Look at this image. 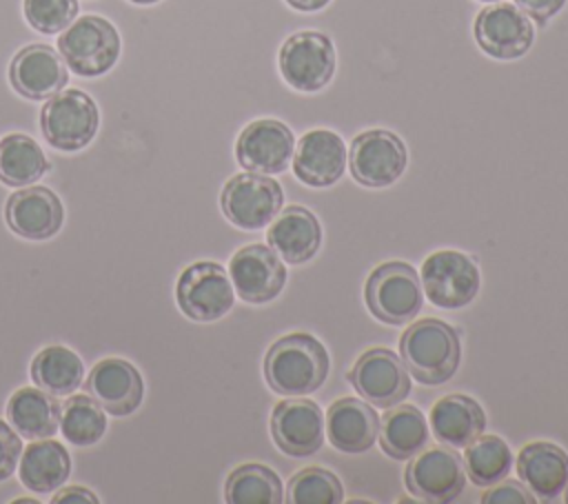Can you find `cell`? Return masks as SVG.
<instances>
[{
  "label": "cell",
  "mask_w": 568,
  "mask_h": 504,
  "mask_svg": "<svg viewBox=\"0 0 568 504\" xmlns=\"http://www.w3.org/2000/svg\"><path fill=\"white\" fill-rule=\"evenodd\" d=\"M331 360L324 344L308 333H291L273 342L264 355L266 384L286 397L315 393L328 377Z\"/></svg>",
  "instance_id": "obj_1"
},
{
  "label": "cell",
  "mask_w": 568,
  "mask_h": 504,
  "mask_svg": "<svg viewBox=\"0 0 568 504\" xmlns=\"http://www.w3.org/2000/svg\"><path fill=\"white\" fill-rule=\"evenodd\" d=\"M399 357L417 382L428 386L448 382L462 360L459 335L442 320H417L399 337Z\"/></svg>",
  "instance_id": "obj_2"
},
{
  "label": "cell",
  "mask_w": 568,
  "mask_h": 504,
  "mask_svg": "<svg viewBox=\"0 0 568 504\" xmlns=\"http://www.w3.org/2000/svg\"><path fill=\"white\" fill-rule=\"evenodd\" d=\"M364 295L373 317L390 326L415 320L424 304V289L417 271L399 260L375 266L366 280Z\"/></svg>",
  "instance_id": "obj_3"
},
{
  "label": "cell",
  "mask_w": 568,
  "mask_h": 504,
  "mask_svg": "<svg viewBox=\"0 0 568 504\" xmlns=\"http://www.w3.org/2000/svg\"><path fill=\"white\" fill-rule=\"evenodd\" d=\"M58 51L64 64L78 75H102L120 56V36L115 27L100 16L73 20L58 38Z\"/></svg>",
  "instance_id": "obj_4"
},
{
  "label": "cell",
  "mask_w": 568,
  "mask_h": 504,
  "mask_svg": "<svg viewBox=\"0 0 568 504\" xmlns=\"http://www.w3.org/2000/svg\"><path fill=\"white\" fill-rule=\"evenodd\" d=\"M40 129L53 149H84L98 131V107L87 93L62 89L47 98L40 111Z\"/></svg>",
  "instance_id": "obj_5"
},
{
  "label": "cell",
  "mask_w": 568,
  "mask_h": 504,
  "mask_svg": "<svg viewBox=\"0 0 568 504\" xmlns=\"http://www.w3.org/2000/svg\"><path fill=\"white\" fill-rule=\"evenodd\" d=\"M284 191L280 182L262 173L233 175L220 195V206L226 220L240 229L255 231L268 226L282 211Z\"/></svg>",
  "instance_id": "obj_6"
},
{
  "label": "cell",
  "mask_w": 568,
  "mask_h": 504,
  "mask_svg": "<svg viewBox=\"0 0 568 504\" xmlns=\"http://www.w3.org/2000/svg\"><path fill=\"white\" fill-rule=\"evenodd\" d=\"M422 289L439 309H462L479 293V269L459 251H435L422 264Z\"/></svg>",
  "instance_id": "obj_7"
},
{
  "label": "cell",
  "mask_w": 568,
  "mask_h": 504,
  "mask_svg": "<svg viewBox=\"0 0 568 504\" xmlns=\"http://www.w3.org/2000/svg\"><path fill=\"white\" fill-rule=\"evenodd\" d=\"M178 306L195 322H213L233 309L235 293L229 273L215 262L186 266L175 286Z\"/></svg>",
  "instance_id": "obj_8"
},
{
  "label": "cell",
  "mask_w": 568,
  "mask_h": 504,
  "mask_svg": "<svg viewBox=\"0 0 568 504\" xmlns=\"http://www.w3.org/2000/svg\"><path fill=\"white\" fill-rule=\"evenodd\" d=\"M280 73L297 91L324 89L335 73V49L320 31H300L286 38L280 49Z\"/></svg>",
  "instance_id": "obj_9"
},
{
  "label": "cell",
  "mask_w": 568,
  "mask_h": 504,
  "mask_svg": "<svg viewBox=\"0 0 568 504\" xmlns=\"http://www.w3.org/2000/svg\"><path fill=\"white\" fill-rule=\"evenodd\" d=\"M348 382L362 400L379 409L399 404L410 391L406 364L395 351L382 346L368 349L357 357L348 371Z\"/></svg>",
  "instance_id": "obj_10"
},
{
  "label": "cell",
  "mask_w": 568,
  "mask_h": 504,
  "mask_svg": "<svg viewBox=\"0 0 568 504\" xmlns=\"http://www.w3.org/2000/svg\"><path fill=\"white\" fill-rule=\"evenodd\" d=\"M404 482L408 493L430 504L453 502L466 484V471L462 455L450 446H433L410 457Z\"/></svg>",
  "instance_id": "obj_11"
},
{
  "label": "cell",
  "mask_w": 568,
  "mask_h": 504,
  "mask_svg": "<svg viewBox=\"0 0 568 504\" xmlns=\"http://www.w3.org/2000/svg\"><path fill=\"white\" fill-rule=\"evenodd\" d=\"M408 164L404 142L386 129H371L359 133L348 153L353 178L371 189L390 187L402 178Z\"/></svg>",
  "instance_id": "obj_12"
},
{
  "label": "cell",
  "mask_w": 568,
  "mask_h": 504,
  "mask_svg": "<svg viewBox=\"0 0 568 504\" xmlns=\"http://www.w3.org/2000/svg\"><path fill=\"white\" fill-rule=\"evenodd\" d=\"M293 149V131L280 120L262 118L242 129L235 142V158L251 173L273 175L291 164Z\"/></svg>",
  "instance_id": "obj_13"
},
{
  "label": "cell",
  "mask_w": 568,
  "mask_h": 504,
  "mask_svg": "<svg viewBox=\"0 0 568 504\" xmlns=\"http://www.w3.org/2000/svg\"><path fill=\"white\" fill-rule=\"evenodd\" d=\"M475 40L488 56L497 60H515L530 49L535 29L530 18L517 4L497 2L477 13Z\"/></svg>",
  "instance_id": "obj_14"
},
{
  "label": "cell",
  "mask_w": 568,
  "mask_h": 504,
  "mask_svg": "<svg viewBox=\"0 0 568 504\" xmlns=\"http://www.w3.org/2000/svg\"><path fill=\"white\" fill-rule=\"evenodd\" d=\"M229 278L244 302L264 304L284 289L286 269L271 246L248 244L231 258Z\"/></svg>",
  "instance_id": "obj_15"
},
{
  "label": "cell",
  "mask_w": 568,
  "mask_h": 504,
  "mask_svg": "<svg viewBox=\"0 0 568 504\" xmlns=\"http://www.w3.org/2000/svg\"><path fill=\"white\" fill-rule=\"evenodd\" d=\"M271 435L291 457H306L324 442V413L313 400H284L271 413Z\"/></svg>",
  "instance_id": "obj_16"
},
{
  "label": "cell",
  "mask_w": 568,
  "mask_h": 504,
  "mask_svg": "<svg viewBox=\"0 0 568 504\" xmlns=\"http://www.w3.org/2000/svg\"><path fill=\"white\" fill-rule=\"evenodd\" d=\"M11 87L29 100H47L64 89L69 73L62 56L49 44L20 49L9 67Z\"/></svg>",
  "instance_id": "obj_17"
},
{
  "label": "cell",
  "mask_w": 568,
  "mask_h": 504,
  "mask_svg": "<svg viewBox=\"0 0 568 504\" xmlns=\"http://www.w3.org/2000/svg\"><path fill=\"white\" fill-rule=\"evenodd\" d=\"M293 171L306 187H331L346 171V144L328 129H313L293 151Z\"/></svg>",
  "instance_id": "obj_18"
},
{
  "label": "cell",
  "mask_w": 568,
  "mask_h": 504,
  "mask_svg": "<svg viewBox=\"0 0 568 504\" xmlns=\"http://www.w3.org/2000/svg\"><path fill=\"white\" fill-rule=\"evenodd\" d=\"M84 389L111 415L133 413L144 395L140 371L122 357L100 360L89 371Z\"/></svg>",
  "instance_id": "obj_19"
},
{
  "label": "cell",
  "mask_w": 568,
  "mask_h": 504,
  "mask_svg": "<svg viewBox=\"0 0 568 504\" xmlns=\"http://www.w3.org/2000/svg\"><path fill=\"white\" fill-rule=\"evenodd\" d=\"M4 215L20 238L47 240L62 226V202L47 187H27L9 195Z\"/></svg>",
  "instance_id": "obj_20"
},
{
  "label": "cell",
  "mask_w": 568,
  "mask_h": 504,
  "mask_svg": "<svg viewBox=\"0 0 568 504\" xmlns=\"http://www.w3.org/2000/svg\"><path fill=\"white\" fill-rule=\"evenodd\" d=\"M324 431L333 448L355 455L368 451L377 442L379 417L366 400L342 397L331 404Z\"/></svg>",
  "instance_id": "obj_21"
},
{
  "label": "cell",
  "mask_w": 568,
  "mask_h": 504,
  "mask_svg": "<svg viewBox=\"0 0 568 504\" xmlns=\"http://www.w3.org/2000/svg\"><path fill=\"white\" fill-rule=\"evenodd\" d=\"M266 242L284 262L304 264L320 251L322 226L315 213L300 204H291L271 222Z\"/></svg>",
  "instance_id": "obj_22"
},
{
  "label": "cell",
  "mask_w": 568,
  "mask_h": 504,
  "mask_svg": "<svg viewBox=\"0 0 568 504\" xmlns=\"http://www.w3.org/2000/svg\"><path fill=\"white\" fill-rule=\"evenodd\" d=\"M517 475L537 502L557 500L568 486V453L552 442L526 444L517 455Z\"/></svg>",
  "instance_id": "obj_23"
},
{
  "label": "cell",
  "mask_w": 568,
  "mask_h": 504,
  "mask_svg": "<svg viewBox=\"0 0 568 504\" xmlns=\"http://www.w3.org/2000/svg\"><path fill=\"white\" fill-rule=\"evenodd\" d=\"M428 422L435 440L450 448H464L484 433L486 413L475 397L453 393L435 402Z\"/></svg>",
  "instance_id": "obj_24"
},
{
  "label": "cell",
  "mask_w": 568,
  "mask_h": 504,
  "mask_svg": "<svg viewBox=\"0 0 568 504\" xmlns=\"http://www.w3.org/2000/svg\"><path fill=\"white\" fill-rule=\"evenodd\" d=\"M71 473V457L67 448L55 440L31 442L18 460V475L24 488L31 493L58 491Z\"/></svg>",
  "instance_id": "obj_25"
},
{
  "label": "cell",
  "mask_w": 568,
  "mask_h": 504,
  "mask_svg": "<svg viewBox=\"0 0 568 504\" xmlns=\"http://www.w3.org/2000/svg\"><path fill=\"white\" fill-rule=\"evenodd\" d=\"M7 420L27 440L51 437L60 429V402L38 386H22L7 402Z\"/></svg>",
  "instance_id": "obj_26"
},
{
  "label": "cell",
  "mask_w": 568,
  "mask_h": 504,
  "mask_svg": "<svg viewBox=\"0 0 568 504\" xmlns=\"http://www.w3.org/2000/svg\"><path fill=\"white\" fill-rule=\"evenodd\" d=\"M377 442L393 460H410L428 442V422L424 413L410 404H395L379 422Z\"/></svg>",
  "instance_id": "obj_27"
},
{
  "label": "cell",
  "mask_w": 568,
  "mask_h": 504,
  "mask_svg": "<svg viewBox=\"0 0 568 504\" xmlns=\"http://www.w3.org/2000/svg\"><path fill=\"white\" fill-rule=\"evenodd\" d=\"M82 360L67 346H44L31 362V380L36 386L55 397L71 395L82 384Z\"/></svg>",
  "instance_id": "obj_28"
},
{
  "label": "cell",
  "mask_w": 568,
  "mask_h": 504,
  "mask_svg": "<svg viewBox=\"0 0 568 504\" xmlns=\"http://www.w3.org/2000/svg\"><path fill=\"white\" fill-rule=\"evenodd\" d=\"M49 171L40 144L24 133H9L0 140V180L9 187H29Z\"/></svg>",
  "instance_id": "obj_29"
},
{
  "label": "cell",
  "mask_w": 568,
  "mask_h": 504,
  "mask_svg": "<svg viewBox=\"0 0 568 504\" xmlns=\"http://www.w3.org/2000/svg\"><path fill=\"white\" fill-rule=\"evenodd\" d=\"M462 462L466 477H470L475 486L488 488L506 480L513 468V453L499 435H479L468 446H464Z\"/></svg>",
  "instance_id": "obj_30"
},
{
  "label": "cell",
  "mask_w": 568,
  "mask_h": 504,
  "mask_svg": "<svg viewBox=\"0 0 568 504\" xmlns=\"http://www.w3.org/2000/svg\"><path fill=\"white\" fill-rule=\"evenodd\" d=\"M224 500L229 504H280L284 502L282 480L264 464H242L226 477Z\"/></svg>",
  "instance_id": "obj_31"
},
{
  "label": "cell",
  "mask_w": 568,
  "mask_h": 504,
  "mask_svg": "<svg viewBox=\"0 0 568 504\" xmlns=\"http://www.w3.org/2000/svg\"><path fill=\"white\" fill-rule=\"evenodd\" d=\"M60 431L75 446H91L106 431L104 409L87 393L71 395L60 404Z\"/></svg>",
  "instance_id": "obj_32"
},
{
  "label": "cell",
  "mask_w": 568,
  "mask_h": 504,
  "mask_svg": "<svg viewBox=\"0 0 568 504\" xmlns=\"http://www.w3.org/2000/svg\"><path fill=\"white\" fill-rule=\"evenodd\" d=\"M284 500L288 504H339L344 488L335 473L322 466H306L291 477Z\"/></svg>",
  "instance_id": "obj_33"
},
{
  "label": "cell",
  "mask_w": 568,
  "mask_h": 504,
  "mask_svg": "<svg viewBox=\"0 0 568 504\" xmlns=\"http://www.w3.org/2000/svg\"><path fill=\"white\" fill-rule=\"evenodd\" d=\"M27 22L40 33L64 31L78 16V0H24Z\"/></svg>",
  "instance_id": "obj_34"
},
{
  "label": "cell",
  "mask_w": 568,
  "mask_h": 504,
  "mask_svg": "<svg viewBox=\"0 0 568 504\" xmlns=\"http://www.w3.org/2000/svg\"><path fill=\"white\" fill-rule=\"evenodd\" d=\"M484 504H535L537 497L528 491L524 482L515 480H501L481 495Z\"/></svg>",
  "instance_id": "obj_35"
},
{
  "label": "cell",
  "mask_w": 568,
  "mask_h": 504,
  "mask_svg": "<svg viewBox=\"0 0 568 504\" xmlns=\"http://www.w3.org/2000/svg\"><path fill=\"white\" fill-rule=\"evenodd\" d=\"M20 453H22V442L18 433L7 422L0 420V482L13 475Z\"/></svg>",
  "instance_id": "obj_36"
},
{
  "label": "cell",
  "mask_w": 568,
  "mask_h": 504,
  "mask_svg": "<svg viewBox=\"0 0 568 504\" xmlns=\"http://www.w3.org/2000/svg\"><path fill=\"white\" fill-rule=\"evenodd\" d=\"M515 4L532 20H537L539 24L548 22L555 13H559V9L566 4V0H515Z\"/></svg>",
  "instance_id": "obj_37"
},
{
  "label": "cell",
  "mask_w": 568,
  "mask_h": 504,
  "mask_svg": "<svg viewBox=\"0 0 568 504\" xmlns=\"http://www.w3.org/2000/svg\"><path fill=\"white\" fill-rule=\"evenodd\" d=\"M53 504H71V502H91V504H98V497L84 488V486H67V488H60L53 497H51Z\"/></svg>",
  "instance_id": "obj_38"
},
{
  "label": "cell",
  "mask_w": 568,
  "mask_h": 504,
  "mask_svg": "<svg viewBox=\"0 0 568 504\" xmlns=\"http://www.w3.org/2000/svg\"><path fill=\"white\" fill-rule=\"evenodd\" d=\"M286 2L297 11H317V9H324L331 0H286Z\"/></svg>",
  "instance_id": "obj_39"
},
{
  "label": "cell",
  "mask_w": 568,
  "mask_h": 504,
  "mask_svg": "<svg viewBox=\"0 0 568 504\" xmlns=\"http://www.w3.org/2000/svg\"><path fill=\"white\" fill-rule=\"evenodd\" d=\"M131 2H138V4H151V2H158V0H131Z\"/></svg>",
  "instance_id": "obj_40"
},
{
  "label": "cell",
  "mask_w": 568,
  "mask_h": 504,
  "mask_svg": "<svg viewBox=\"0 0 568 504\" xmlns=\"http://www.w3.org/2000/svg\"><path fill=\"white\" fill-rule=\"evenodd\" d=\"M481 2H499V0H481Z\"/></svg>",
  "instance_id": "obj_41"
},
{
  "label": "cell",
  "mask_w": 568,
  "mask_h": 504,
  "mask_svg": "<svg viewBox=\"0 0 568 504\" xmlns=\"http://www.w3.org/2000/svg\"><path fill=\"white\" fill-rule=\"evenodd\" d=\"M566 502H568V493H566Z\"/></svg>",
  "instance_id": "obj_42"
}]
</instances>
